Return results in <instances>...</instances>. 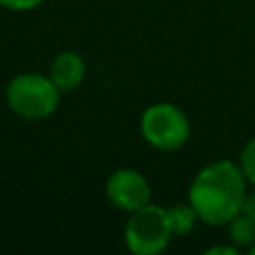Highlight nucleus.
I'll list each match as a JSON object with an SVG mask.
<instances>
[{"instance_id":"nucleus-2","label":"nucleus","mask_w":255,"mask_h":255,"mask_svg":"<svg viewBox=\"0 0 255 255\" xmlns=\"http://www.w3.org/2000/svg\"><path fill=\"white\" fill-rule=\"evenodd\" d=\"M6 102L16 116L24 120H42L56 112L60 90L46 76L20 74L8 84Z\"/></svg>"},{"instance_id":"nucleus-9","label":"nucleus","mask_w":255,"mask_h":255,"mask_svg":"<svg viewBox=\"0 0 255 255\" xmlns=\"http://www.w3.org/2000/svg\"><path fill=\"white\" fill-rule=\"evenodd\" d=\"M239 167H241L243 175H245L251 183H255V139H251V141L243 147Z\"/></svg>"},{"instance_id":"nucleus-5","label":"nucleus","mask_w":255,"mask_h":255,"mask_svg":"<svg viewBox=\"0 0 255 255\" xmlns=\"http://www.w3.org/2000/svg\"><path fill=\"white\" fill-rule=\"evenodd\" d=\"M106 193H108V199L116 207L129 211V213L147 205L151 197L147 179L139 171H133V169H120L112 173L106 183Z\"/></svg>"},{"instance_id":"nucleus-6","label":"nucleus","mask_w":255,"mask_h":255,"mask_svg":"<svg viewBox=\"0 0 255 255\" xmlns=\"http://www.w3.org/2000/svg\"><path fill=\"white\" fill-rule=\"evenodd\" d=\"M84 74H86V64L74 52H62L60 56H56V60L50 66V80L56 84L60 92L78 88L84 80Z\"/></svg>"},{"instance_id":"nucleus-3","label":"nucleus","mask_w":255,"mask_h":255,"mask_svg":"<svg viewBox=\"0 0 255 255\" xmlns=\"http://www.w3.org/2000/svg\"><path fill=\"white\" fill-rule=\"evenodd\" d=\"M171 235L167 211L153 203L131 211V217L126 225V243L135 255L161 253L167 247Z\"/></svg>"},{"instance_id":"nucleus-8","label":"nucleus","mask_w":255,"mask_h":255,"mask_svg":"<svg viewBox=\"0 0 255 255\" xmlns=\"http://www.w3.org/2000/svg\"><path fill=\"white\" fill-rule=\"evenodd\" d=\"M229 237L241 245V247H247V245H253L255 243V223L243 215V213H237L231 221H229Z\"/></svg>"},{"instance_id":"nucleus-12","label":"nucleus","mask_w":255,"mask_h":255,"mask_svg":"<svg viewBox=\"0 0 255 255\" xmlns=\"http://www.w3.org/2000/svg\"><path fill=\"white\" fill-rule=\"evenodd\" d=\"M207 255H237V249L231 245H215L211 249L205 251Z\"/></svg>"},{"instance_id":"nucleus-4","label":"nucleus","mask_w":255,"mask_h":255,"mask_svg":"<svg viewBox=\"0 0 255 255\" xmlns=\"http://www.w3.org/2000/svg\"><path fill=\"white\" fill-rule=\"evenodd\" d=\"M141 133L157 149H177L189 137L185 114L171 104H153L141 116Z\"/></svg>"},{"instance_id":"nucleus-13","label":"nucleus","mask_w":255,"mask_h":255,"mask_svg":"<svg viewBox=\"0 0 255 255\" xmlns=\"http://www.w3.org/2000/svg\"><path fill=\"white\" fill-rule=\"evenodd\" d=\"M249 251H251V255H255V243L251 245V249H249Z\"/></svg>"},{"instance_id":"nucleus-7","label":"nucleus","mask_w":255,"mask_h":255,"mask_svg":"<svg viewBox=\"0 0 255 255\" xmlns=\"http://www.w3.org/2000/svg\"><path fill=\"white\" fill-rule=\"evenodd\" d=\"M167 211V221H169V227H171V233L173 235H185L193 229L195 225V219L199 217L197 211L193 209V205H173Z\"/></svg>"},{"instance_id":"nucleus-1","label":"nucleus","mask_w":255,"mask_h":255,"mask_svg":"<svg viewBox=\"0 0 255 255\" xmlns=\"http://www.w3.org/2000/svg\"><path fill=\"white\" fill-rule=\"evenodd\" d=\"M245 181L241 167L231 161H213L205 165L191 181L189 203L199 219L209 225L229 223L245 201Z\"/></svg>"},{"instance_id":"nucleus-10","label":"nucleus","mask_w":255,"mask_h":255,"mask_svg":"<svg viewBox=\"0 0 255 255\" xmlns=\"http://www.w3.org/2000/svg\"><path fill=\"white\" fill-rule=\"evenodd\" d=\"M44 0H0V4L10 8V10H30V8H36Z\"/></svg>"},{"instance_id":"nucleus-11","label":"nucleus","mask_w":255,"mask_h":255,"mask_svg":"<svg viewBox=\"0 0 255 255\" xmlns=\"http://www.w3.org/2000/svg\"><path fill=\"white\" fill-rule=\"evenodd\" d=\"M239 213L247 215V217L255 223V193L245 195V201H243V205H241V211H239Z\"/></svg>"}]
</instances>
